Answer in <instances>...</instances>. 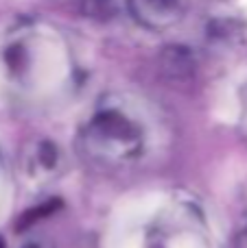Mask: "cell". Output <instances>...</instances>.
<instances>
[{"mask_svg": "<svg viewBox=\"0 0 247 248\" xmlns=\"http://www.w3.org/2000/svg\"><path fill=\"white\" fill-rule=\"evenodd\" d=\"M136 22L151 31H164L184 17V0H127Z\"/></svg>", "mask_w": 247, "mask_h": 248, "instance_id": "3957f363", "label": "cell"}, {"mask_svg": "<svg viewBox=\"0 0 247 248\" xmlns=\"http://www.w3.org/2000/svg\"><path fill=\"white\" fill-rule=\"evenodd\" d=\"M243 24L234 17H221V20H214L212 24H208V39L217 44H223V46H230V44H236L243 39Z\"/></svg>", "mask_w": 247, "mask_h": 248, "instance_id": "277c9868", "label": "cell"}, {"mask_svg": "<svg viewBox=\"0 0 247 248\" xmlns=\"http://www.w3.org/2000/svg\"><path fill=\"white\" fill-rule=\"evenodd\" d=\"M234 248H247V224L236 233V240H234Z\"/></svg>", "mask_w": 247, "mask_h": 248, "instance_id": "ba28073f", "label": "cell"}, {"mask_svg": "<svg viewBox=\"0 0 247 248\" xmlns=\"http://www.w3.org/2000/svg\"><path fill=\"white\" fill-rule=\"evenodd\" d=\"M162 61H164L166 70H169L171 74H186V72H191V68H193L191 52L182 46L166 48V52L162 55Z\"/></svg>", "mask_w": 247, "mask_h": 248, "instance_id": "5b68a950", "label": "cell"}, {"mask_svg": "<svg viewBox=\"0 0 247 248\" xmlns=\"http://www.w3.org/2000/svg\"><path fill=\"white\" fill-rule=\"evenodd\" d=\"M83 11L86 16L96 17V20H109L116 13V2L114 0H83Z\"/></svg>", "mask_w": 247, "mask_h": 248, "instance_id": "8992f818", "label": "cell"}, {"mask_svg": "<svg viewBox=\"0 0 247 248\" xmlns=\"http://www.w3.org/2000/svg\"><path fill=\"white\" fill-rule=\"evenodd\" d=\"M66 170V155L59 144L51 140H37L24 150L22 157V172L29 183L46 185L57 181Z\"/></svg>", "mask_w": 247, "mask_h": 248, "instance_id": "7a4b0ae2", "label": "cell"}, {"mask_svg": "<svg viewBox=\"0 0 247 248\" xmlns=\"http://www.w3.org/2000/svg\"><path fill=\"white\" fill-rule=\"evenodd\" d=\"M20 248H55V246L46 240H29V242H24Z\"/></svg>", "mask_w": 247, "mask_h": 248, "instance_id": "52a82bcc", "label": "cell"}, {"mask_svg": "<svg viewBox=\"0 0 247 248\" xmlns=\"http://www.w3.org/2000/svg\"><path fill=\"white\" fill-rule=\"evenodd\" d=\"M151 148V131L138 109L123 100H103L79 131V150L101 166L136 163Z\"/></svg>", "mask_w": 247, "mask_h": 248, "instance_id": "6da1fadb", "label": "cell"}, {"mask_svg": "<svg viewBox=\"0 0 247 248\" xmlns=\"http://www.w3.org/2000/svg\"><path fill=\"white\" fill-rule=\"evenodd\" d=\"M0 248H4V240H2V237H0Z\"/></svg>", "mask_w": 247, "mask_h": 248, "instance_id": "9c48e42d", "label": "cell"}]
</instances>
